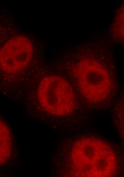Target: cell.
Returning <instances> with one entry per match:
<instances>
[{"instance_id":"1","label":"cell","mask_w":124,"mask_h":177,"mask_svg":"<svg viewBox=\"0 0 124 177\" xmlns=\"http://www.w3.org/2000/svg\"><path fill=\"white\" fill-rule=\"evenodd\" d=\"M37 94L42 106L52 114H66L74 105L72 87L66 80L59 76H50L43 78L38 86Z\"/></svg>"},{"instance_id":"2","label":"cell","mask_w":124,"mask_h":177,"mask_svg":"<svg viewBox=\"0 0 124 177\" xmlns=\"http://www.w3.org/2000/svg\"><path fill=\"white\" fill-rule=\"evenodd\" d=\"M76 73L80 91L88 101L97 102L110 93L111 81L108 73L94 63H82Z\"/></svg>"},{"instance_id":"4","label":"cell","mask_w":124,"mask_h":177,"mask_svg":"<svg viewBox=\"0 0 124 177\" xmlns=\"http://www.w3.org/2000/svg\"><path fill=\"white\" fill-rule=\"evenodd\" d=\"M9 132L6 125L0 120V164L6 160L10 150Z\"/></svg>"},{"instance_id":"3","label":"cell","mask_w":124,"mask_h":177,"mask_svg":"<svg viewBox=\"0 0 124 177\" xmlns=\"http://www.w3.org/2000/svg\"><path fill=\"white\" fill-rule=\"evenodd\" d=\"M33 53L32 44L28 38L22 36L13 37L0 50V67L9 73L20 71L28 65Z\"/></svg>"}]
</instances>
